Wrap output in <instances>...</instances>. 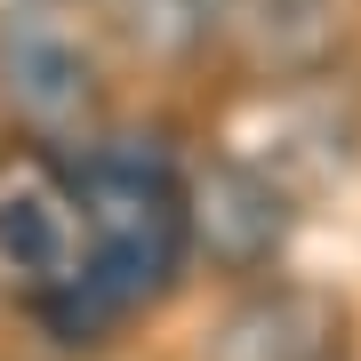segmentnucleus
<instances>
[{
	"instance_id": "obj_1",
	"label": "nucleus",
	"mask_w": 361,
	"mask_h": 361,
	"mask_svg": "<svg viewBox=\"0 0 361 361\" xmlns=\"http://www.w3.org/2000/svg\"><path fill=\"white\" fill-rule=\"evenodd\" d=\"M73 201H80L89 257H80V281L40 313L65 337H97L104 322H121L129 305L177 281L185 249H193V185L177 177V161L153 137H113L80 153Z\"/></svg>"
},
{
	"instance_id": "obj_2",
	"label": "nucleus",
	"mask_w": 361,
	"mask_h": 361,
	"mask_svg": "<svg viewBox=\"0 0 361 361\" xmlns=\"http://www.w3.org/2000/svg\"><path fill=\"white\" fill-rule=\"evenodd\" d=\"M80 201L73 177L40 153H8L0 161V265L32 289V305H56L80 281Z\"/></svg>"
},
{
	"instance_id": "obj_3",
	"label": "nucleus",
	"mask_w": 361,
	"mask_h": 361,
	"mask_svg": "<svg viewBox=\"0 0 361 361\" xmlns=\"http://www.w3.org/2000/svg\"><path fill=\"white\" fill-rule=\"evenodd\" d=\"M209 361H353L345 305L322 297V289H297V281L249 289L241 305L217 322Z\"/></svg>"
},
{
	"instance_id": "obj_4",
	"label": "nucleus",
	"mask_w": 361,
	"mask_h": 361,
	"mask_svg": "<svg viewBox=\"0 0 361 361\" xmlns=\"http://www.w3.org/2000/svg\"><path fill=\"white\" fill-rule=\"evenodd\" d=\"M0 97L32 121V129H80L97 104V73L80 40L49 16H8L0 25Z\"/></svg>"
},
{
	"instance_id": "obj_5",
	"label": "nucleus",
	"mask_w": 361,
	"mask_h": 361,
	"mask_svg": "<svg viewBox=\"0 0 361 361\" xmlns=\"http://www.w3.org/2000/svg\"><path fill=\"white\" fill-rule=\"evenodd\" d=\"M193 241H201L217 265H233V273L273 265L281 241H289V201H281V185L257 177L249 161H209L201 177H193Z\"/></svg>"
},
{
	"instance_id": "obj_6",
	"label": "nucleus",
	"mask_w": 361,
	"mask_h": 361,
	"mask_svg": "<svg viewBox=\"0 0 361 361\" xmlns=\"http://www.w3.org/2000/svg\"><path fill=\"white\" fill-rule=\"evenodd\" d=\"M121 16H129V40H145L153 56H193L225 25V0H121Z\"/></svg>"
}]
</instances>
